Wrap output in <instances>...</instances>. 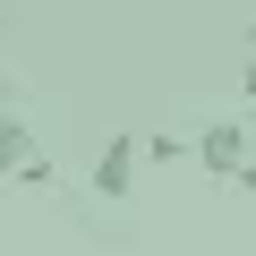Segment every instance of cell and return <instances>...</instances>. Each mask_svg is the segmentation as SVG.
Listing matches in <instances>:
<instances>
[{
    "label": "cell",
    "mask_w": 256,
    "mask_h": 256,
    "mask_svg": "<svg viewBox=\"0 0 256 256\" xmlns=\"http://www.w3.org/2000/svg\"><path fill=\"white\" fill-rule=\"evenodd\" d=\"M196 162H205L214 180H239V171H248V128H239V120L196 128Z\"/></svg>",
    "instance_id": "6da1fadb"
},
{
    "label": "cell",
    "mask_w": 256,
    "mask_h": 256,
    "mask_svg": "<svg viewBox=\"0 0 256 256\" xmlns=\"http://www.w3.org/2000/svg\"><path fill=\"white\" fill-rule=\"evenodd\" d=\"M0 34H9V9H0Z\"/></svg>",
    "instance_id": "52a82bcc"
},
{
    "label": "cell",
    "mask_w": 256,
    "mask_h": 256,
    "mask_svg": "<svg viewBox=\"0 0 256 256\" xmlns=\"http://www.w3.org/2000/svg\"><path fill=\"white\" fill-rule=\"evenodd\" d=\"M43 162V146H34V128L26 120H9V128H0V180H26Z\"/></svg>",
    "instance_id": "3957f363"
},
{
    "label": "cell",
    "mask_w": 256,
    "mask_h": 256,
    "mask_svg": "<svg viewBox=\"0 0 256 256\" xmlns=\"http://www.w3.org/2000/svg\"><path fill=\"white\" fill-rule=\"evenodd\" d=\"M137 154H146V146L120 128V137L94 154V171H86V180H94V196H128V188H137Z\"/></svg>",
    "instance_id": "7a4b0ae2"
},
{
    "label": "cell",
    "mask_w": 256,
    "mask_h": 256,
    "mask_svg": "<svg viewBox=\"0 0 256 256\" xmlns=\"http://www.w3.org/2000/svg\"><path fill=\"white\" fill-rule=\"evenodd\" d=\"M248 102H256V52H248Z\"/></svg>",
    "instance_id": "8992f818"
},
{
    "label": "cell",
    "mask_w": 256,
    "mask_h": 256,
    "mask_svg": "<svg viewBox=\"0 0 256 256\" xmlns=\"http://www.w3.org/2000/svg\"><path fill=\"white\" fill-rule=\"evenodd\" d=\"M9 120H26V111H18V86H9V68H0V128H9Z\"/></svg>",
    "instance_id": "277c9868"
},
{
    "label": "cell",
    "mask_w": 256,
    "mask_h": 256,
    "mask_svg": "<svg viewBox=\"0 0 256 256\" xmlns=\"http://www.w3.org/2000/svg\"><path fill=\"white\" fill-rule=\"evenodd\" d=\"M239 188H248V196H256V154H248V171H239Z\"/></svg>",
    "instance_id": "5b68a950"
}]
</instances>
